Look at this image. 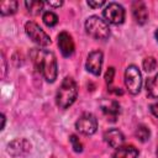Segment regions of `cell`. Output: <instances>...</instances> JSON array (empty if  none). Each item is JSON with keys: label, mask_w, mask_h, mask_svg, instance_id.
I'll return each instance as SVG.
<instances>
[{"label": "cell", "mask_w": 158, "mask_h": 158, "mask_svg": "<svg viewBox=\"0 0 158 158\" xmlns=\"http://www.w3.org/2000/svg\"><path fill=\"white\" fill-rule=\"evenodd\" d=\"M17 6H19V2L15 1V0L1 1V4H0V12H1L2 16L14 15L17 11Z\"/></svg>", "instance_id": "15"}, {"label": "cell", "mask_w": 158, "mask_h": 158, "mask_svg": "<svg viewBox=\"0 0 158 158\" xmlns=\"http://www.w3.org/2000/svg\"><path fill=\"white\" fill-rule=\"evenodd\" d=\"M30 58L46 81L53 83L57 79V59L53 52L42 48H32L30 51Z\"/></svg>", "instance_id": "1"}, {"label": "cell", "mask_w": 158, "mask_h": 158, "mask_svg": "<svg viewBox=\"0 0 158 158\" xmlns=\"http://www.w3.org/2000/svg\"><path fill=\"white\" fill-rule=\"evenodd\" d=\"M137 156H138V149L132 144L121 146L116 148L114 153V158H137Z\"/></svg>", "instance_id": "14"}, {"label": "cell", "mask_w": 158, "mask_h": 158, "mask_svg": "<svg viewBox=\"0 0 158 158\" xmlns=\"http://www.w3.org/2000/svg\"><path fill=\"white\" fill-rule=\"evenodd\" d=\"M142 65H143V69L146 72H153L157 68V60L154 57H146L143 59Z\"/></svg>", "instance_id": "20"}, {"label": "cell", "mask_w": 158, "mask_h": 158, "mask_svg": "<svg viewBox=\"0 0 158 158\" xmlns=\"http://www.w3.org/2000/svg\"><path fill=\"white\" fill-rule=\"evenodd\" d=\"M88 5H89L90 7H93V9H96V7L104 6V5H105V1H104V0H101V1H91V0H89V1H88Z\"/></svg>", "instance_id": "23"}, {"label": "cell", "mask_w": 158, "mask_h": 158, "mask_svg": "<svg viewBox=\"0 0 158 158\" xmlns=\"http://www.w3.org/2000/svg\"><path fill=\"white\" fill-rule=\"evenodd\" d=\"M31 149V143L26 138H15L7 144V153L12 157H19L28 153Z\"/></svg>", "instance_id": "9"}, {"label": "cell", "mask_w": 158, "mask_h": 158, "mask_svg": "<svg viewBox=\"0 0 158 158\" xmlns=\"http://www.w3.org/2000/svg\"><path fill=\"white\" fill-rule=\"evenodd\" d=\"M43 5H44V2L38 1V0H30V1L25 2V6L31 15H38L43 10Z\"/></svg>", "instance_id": "17"}, {"label": "cell", "mask_w": 158, "mask_h": 158, "mask_svg": "<svg viewBox=\"0 0 158 158\" xmlns=\"http://www.w3.org/2000/svg\"><path fill=\"white\" fill-rule=\"evenodd\" d=\"M132 14L138 25H144L148 20V10L142 1H135L132 4Z\"/></svg>", "instance_id": "13"}, {"label": "cell", "mask_w": 158, "mask_h": 158, "mask_svg": "<svg viewBox=\"0 0 158 158\" xmlns=\"http://www.w3.org/2000/svg\"><path fill=\"white\" fill-rule=\"evenodd\" d=\"M46 4H47V5H49V6L59 7V6H62V5H63V1H47Z\"/></svg>", "instance_id": "25"}, {"label": "cell", "mask_w": 158, "mask_h": 158, "mask_svg": "<svg viewBox=\"0 0 158 158\" xmlns=\"http://www.w3.org/2000/svg\"><path fill=\"white\" fill-rule=\"evenodd\" d=\"M25 31L27 36L38 46L41 47H47L51 44V38L49 36L33 21H28L25 25Z\"/></svg>", "instance_id": "5"}, {"label": "cell", "mask_w": 158, "mask_h": 158, "mask_svg": "<svg viewBox=\"0 0 158 158\" xmlns=\"http://www.w3.org/2000/svg\"><path fill=\"white\" fill-rule=\"evenodd\" d=\"M104 139H105V142L110 147L118 148V147L122 146V143L125 141V136H123V133L120 130H117V128H110V130H107L104 133Z\"/></svg>", "instance_id": "12"}, {"label": "cell", "mask_w": 158, "mask_h": 158, "mask_svg": "<svg viewBox=\"0 0 158 158\" xmlns=\"http://www.w3.org/2000/svg\"><path fill=\"white\" fill-rule=\"evenodd\" d=\"M102 14H104V17L106 19V22L109 23L120 25L125 21V9L122 5L117 2L107 4Z\"/></svg>", "instance_id": "7"}, {"label": "cell", "mask_w": 158, "mask_h": 158, "mask_svg": "<svg viewBox=\"0 0 158 158\" xmlns=\"http://www.w3.org/2000/svg\"><path fill=\"white\" fill-rule=\"evenodd\" d=\"M125 85L130 94L136 95L142 86V74L136 65H128L125 70Z\"/></svg>", "instance_id": "4"}, {"label": "cell", "mask_w": 158, "mask_h": 158, "mask_svg": "<svg viewBox=\"0 0 158 158\" xmlns=\"http://www.w3.org/2000/svg\"><path fill=\"white\" fill-rule=\"evenodd\" d=\"M156 38H157V41H158V30L156 31Z\"/></svg>", "instance_id": "29"}, {"label": "cell", "mask_w": 158, "mask_h": 158, "mask_svg": "<svg viewBox=\"0 0 158 158\" xmlns=\"http://www.w3.org/2000/svg\"><path fill=\"white\" fill-rule=\"evenodd\" d=\"M78 96V86L73 78L67 77L63 79L60 86L57 90L56 94V104L58 107L65 110L68 109L77 99Z\"/></svg>", "instance_id": "2"}, {"label": "cell", "mask_w": 158, "mask_h": 158, "mask_svg": "<svg viewBox=\"0 0 158 158\" xmlns=\"http://www.w3.org/2000/svg\"><path fill=\"white\" fill-rule=\"evenodd\" d=\"M146 90L148 96L158 99V74L152 78H148L146 81Z\"/></svg>", "instance_id": "16"}, {"label": "cell", "mask_w": 158, "mask_h": 158, "mask_svg": "<svg viewBox=\"0 0 158 158\" xmlns=\"http://www.w3.org/2000/svg\"><path fill=\"white\" fill-rule=\"evenodd\" d=\"M110 91L111 93H115V94H122V90H120V88H112V89H110Z\"/></svg>", "instance_id": "26"}, {"label": "cell", "mask_w": 158, "mask_h": 158, "mask_svg": "<svg viewBox=\"0 0 158 158\" xmlns=\"http://www.w3.org/2000/svg\"><path fill=\"white\" fill-rule=\"evenodd\" d=\"M114 77H115V68H112V67L107 68V70L105 73V81H106V84H111L112 80H114Z\"/></svg>", "instance_id": "22"}, {"label": "cell", "mask_w": 158, "mask_h": 158, "mask_svg": "<svg viewBox=\"0 0 158 158\" xmlns=\"http://www.w3.org/2000/svg\"><path fill=\"white\" fill-rule=\"evenodd\" d=\"M151 112L158 118V102H156V104H152L151 105Z\"/></svg>", "instance_id": "24"}, {"label": "cell", "mask_w": 158, "mask_h": 158, "mask_svg": "<svg viewBox=\"0 0 158 158\" xmlns=\"http://www.w3.org/2000/svg\"><path fill=\"white\" fill-rule=\"evenodd\" d=\"M69 141H70V143H72V148L74 149V152L80 153V152L83 151V144H81V142L79 141V138H78L75 135H72L70 138H69Z\"/></svg>", "instance_id": "21"}, {"label": "cell", "mask_w": 158, "mask_h": 158, "mask_svg": "<svg viewBox=\"0 0 158 158\" xmlns=\"http://www.w3.org/2000/svg\"><path fill=\"white\" fill-rule=\"evenodd\" d=\"M149 136H151V132H149V128L148 127H146L144 125H141V126L137 127V130H136V137H137L138 141L146 142V141L149 139Z\"/></svg>", "instance_id": "19"}, {"label": "cell", "mask_w": 158, "mask_h": 158, "mask_svg": "<svg viewBox=\"0 0 158 158\" xmlns=\"http://www.w3.org/2000/svg\"><path fill=\"white\" fill-rule=\"evenodd\" d=\"M4 127H5V115L1 114V130H4Z\"/></svg>", "instance_id": "28"}, {"label": "cell", "mask_w": 158, "mask_h": 158, "mask_svg": "<svg viewBox=\"0 0 158 158\" xmlns=\"http://www.w3.org/2000/svg\"><path fill=\"white\" fill-rule=\"evenodd\" d=\"M100 107L101 111L104 112V115L107 117L109 121L115 122L118 114H120V105L116 100H110V99H104L100 102Z\"/></svg>", "instance_id": "10"}, {"label": "cell", "mask_w": 158, "mask_h": 158, "mask_svg": "<svg viewBox=\"0 0 158 158\" xmlns=\"http://www.w3.org/2000/svg\"><path fill=\"white\" fill-rule=\"evenodd\" d=\"M2 78H4V75H5V72H6V65H5V58H4V54H2Z\"/></svg>", "instance_id": "27"}, {"label": "cell", "mask_w": 158, "mask_h": 158, "mask_svg": "<svg viewBox=\"0 0 158 158\" xmlns=\"http://www.w3.org/2000/svg\"><path fill=\"white\" fill-rule=\"evenodd\" d=\"M58 47L60 49V53L64 57H70L74 53V49H75L74 41L68 32L63 31L58 35Z\"/></svg>", "instance_id": "11"}, {"label": "cell", "mask_w": 158, "mask_h": 158, "mask_svg": "<svg viewBox=\"0 0 158 158\" xmlns=\"http://www.w3.org/2000/svg\"><path fill=\"white\" fill-rule=\"evenodd\" d=\"M157 158H158V148H157Z\"/></svg>", "instance_id": "30"}, {"label": "cell", "mask_w": 158, "mask_h": 158, "mask_svg": "<svg viewBox=\"0 0 158 158\" xmlns=\"http://www.w3.org/2000/svg\"><path fill=\"white\" fill-rule=\"evenodd\" d=\"M75 128H77L78 132H80L85 136L94 135L98 130V120L93 114L85 112L77 120Z\"/></svg>", "instance_id": "6"}, {"label": "cell", "mask_w": 158, "mask_h": 158, "mask_svg": "<svg viewBox=\"0 0 158 158\" xmlns=\"http://www.w3.org/2000/svg\"><path fill=\"white\" fill-rule=\"evenodd\" d=\"M102 52L101 51H93L88 54L86 58V63H85V68L89 73L94 74V75H100L101 73V67H102Z\"/></svg>", "instance_id": "8"}, {"label": "cell", "mask_w": 158, "mask_h": 158, "mask_svg": "<svg viewBox=\"0 0 158 158\" xmlns=\"http://www.w3.org/2000/svg\"><path fill=\"white\" fill-rule=\"evenodd\" d=\"M42 20H43L44 25L48 27H53L58 23V16L52 11H46L42 16Z\"/></svg>", "instance_id": "18"}, {"label": "cell", "mask_w": 158, "mask_h": 158, "mask_svg": "<svg viewBox=\"0 0 158 158\" xmlns=\"http://www.w3.org/2000/svg\"><path fill=\"white\" fill-rule=\"evenodd\" d=\"M85 31L90 37L99 40V41H105L110 36V28H109L107 22L96 15L89 16L86 19Z\"/></svg>", "instance_id": "3"}]
</instances>
